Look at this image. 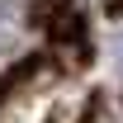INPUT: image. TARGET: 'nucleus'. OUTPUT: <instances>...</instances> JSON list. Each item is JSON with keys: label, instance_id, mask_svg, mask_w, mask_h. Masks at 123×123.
Segmentation results:
<instances>
[{"label": "nucleus", "instance_id": "1", "mask_svg": "<svg viewBox=\"0 0 123 123\" xmlns=\"http://www.w3.org/2000/svg\"><path fill=\"white\" fill-rule=\"evenodd\" d=\"M109 10H123V5H118V0H109Z\"/></svg>", "mask_w": 123, "mask_h": 123}]
</instances>
